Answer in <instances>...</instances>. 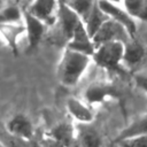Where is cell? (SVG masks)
<instances>
[{"label": "cell", "mask_w": 147, "mask_h": 147, "mask_svg": "<svg viewBox=\"0 0 147 147\" xmlns=\"http://www.w3.org/2000/svg\"><path fill=\"white\" fill-rule=\"evenodd\" d=\"M131 38V34L126 31V29L124 26H122L121 24H118L117 22L108 18L101 26L100 29L94 33V36L92 37L93 44L94 46H99L106 42H110V41H119V42H127Z\"/></svg>", "instance_id": "cell-4"}, {"label": "cell", "mask_w": 147, "mask_h": 147, "mask_svg": "<svg viewBox=\"0 0 147 147\" xmlns=\"http://www.w3.org/2000/svg\"><path fill=\"white\" fill-rule=\"evenodd\" d=\"M144 56H145V48L139 41L131 38L127 42L124 44L123 65H127V67L137 65L141 62Z\"/></svg>", "instance_id": "cell-12"}, {"label": "cell", "mask_w": 147, "mask_h": 147, "mask_svg": "<svg viewBox=\"0 0 147 147\" xmlns=\"http://www.w3.org/2000/svg\"><path fill=\"white\" fill-rule=\"evenodd\" d=\"M122 6L136 21L147 22V0H122Z\"/></svg>", "instance_id": "cell-16"}, {"label": "cell", "mask_w": 147, "mask_h": 147, "mask_svg": "<svg viewBox=\"0 0 147 147\" xmlns=\"http://www.w3.org/2000/svg\"><path fill=\"white\" fill-rule=\"evenodd\" d=\"M0 34L11 48L14 54H17L20 38L25 34L24 24L23 22L15 24H0Z\"/></svg>", "instance_id": "cell-10"}, {"label": "cell", "mask_w": 147, "mask_h": 147, "mask_svg": "<svg viewBox=\"0 0 147 147\" xmlns=\"http://www.w3.org/2000/svg\"><path fill=\"white\" fill-rule=\"evenodd\" d=\"M92 56L64 48L57 65V77L62 85L71 87L77 85L88 69Z\"/></svg>", "instance_id": "cell-1"}, {"label": "cell", "mask_w": 147, "mask_h": 147, "mask_svg": "<svg viewBox=\"0 0 147 147\" xmlns=\"http://www.w3.org/2000/svg\"><path fill=\"white\" fill-rule=\"evenodd\" d=\"M109 17L100 9L99 3H98V6L92 10V13L88 15V17L83 22L84 25H85V28H86V30H87V32H88V34L91 36V38L94 36V33L100 29V26Z\"/></svg>", "instance_id": "cell-17"}, {"label": "cell", "mask_w": 147, "mask_h": 147, "mask_svg": "<svg viewBox=\"0 0 147 147\" xmlns=\"http://www.w3.org/2000/svg\"><path fill=\"white\" fill-rule=\"evenodd\" d=\"M0 147H5V146H3V145H2L1 142H0Z\"/></svg>", "instance_id": "cell-27"}, {"label": "cell", "mask_w": 147, "mask_h": 147, "mask_svg": "<svg viewBox=\"0 0 147 147\" xmlns=\"http://www.w3.org/2000/svg\"><path fill=\"white\" fill-rule=\"evenodd\" d=\"M23 22V9L17 5L0 8V24H15Z\"/></svg>", "instance_id": "cell-19"}, {"label": "cell", "mask_w": 147, "mask_h": 147, "mask_svg": "<svg viewBox=\"0 0 147 147\" xmlns=\"http://www.w3.org/2000/svg\"><path fill=\"white\" fill-rule=\"evenodd\" d=\"M80 22H83L82 18L72 9L60 1L56 21L51 26L52 29L48 37L51 38L53 44L63 46L65 48L67 44L72 37L75 29L79 25Z\"/></svg>", "instance_id": "cell-2"}, {"label": "cell", "mask_w": 147, "mask_h": 147, "mask_svg": "<svg viewBox=\"0 0 147 147\" xmlns=\"http://www.w3.org/2000/svg\"><path fill=\"white\" fill-rule=\"evenodd\" d=\"M67 107H68L69 113L77 121H79L82 123H88L93 118V115H92V111L90 110V108L87 106H85L78 99H75V98L69 99L68 103H67Z\"/></svg>", "instance_id": "cell-15"}, {"label": "cell", "mask_w": 147, "mask_h": 147, "mask_svg": "<svg viewBox=\"0 0 147 147\" xmlns=\"http://www.w3.org/2000/svg\"><path fill=\"white\" fill-rule=\"evenodd\" d=\"M118 147H147V136L123 139L116 142Z\"/></svg>", "instance_id": "cell-21"}, {"label": "cell", "mask_w": 147, "mask_h": 147, "mask_svg": "<svg viewBox=\"0 0 147 147\" xmlns=\"http://www.w3.org/2000/svg\"><path fill=\"white\" fill-rule=\"evenodd\" d=\"M78 147H101L99 133L90 126H83L78 133Z\"/></svg>", "instance_id": "cell-18"}, {"label": "cell", "mask_w": 147, "mask_h": 147, "mask_svg": "<svg viewBox=\"0 0 147 147\" xmlns=\"http://www.w3.org/2000/svg\"><path fill=\"white\" fill-rule=\"evenodd\" d=\"M23 24L25 28L28 46H29V49L31 51L36 48L41 41V39L46 36L48 26L45 23H42L40 20L32 16L25 9H23Z\"/></svg>", "instance_id": "cell-7"}, {"label": "cell", "mask_w": 147, "mask_h": 147, "mask_svg": "<svg viewBox=\"0 0 147 147\" xmlns=\"http://www.w3.org/2000/svg\"><path fill=\"white\" fill-rule=\"evenodd\" d=\"M70 9H72L84 22L92 10L98 6L99 0H60Z\"/></svg>", "instance_id": "cell-14"}, {"label": "cell", "mask_w": 147, "mask_h": 147, "mask_svg": "<svg viewBox=\"0 0 147 147\" xmlns=\"http://www.w3.org/2000/svg\"><path fill=\"white\" fill-rule=\"evenodd\" d=\"M99 7L100 9L113 21L117 22L122 26L126 29V31L133 37L137 32V21L123 8L121 5H114L109 3L102 0H99Z\"/></svg>", "instance_id": "cell-6"}, {"label": "cell", "mask_w": 147, "mask_h": 147, "mask_svg": "<svg viewBox=\"0 0 147 147\" xmlns=\"http://www.w3.org/2000/svg\"><path fill=\"white\" fill-rule=\"evenodd\" d=\"M136 83L147 94V75H138V76H136Z\"/></svg>", "instance_id": "cell-23"}, {"label": "cell", "mask_w": 147, "mask_h": 147, "mask_svg": "<svg viewBox=\"0 0 147 147\" xmlns=\"http://www.w3.org/2000/svg\"><path fill=\"white\" fill-rule=\"evenodd\" d=\"M8 147H39V146L36 142L30 141L29 139H21L13 137L8 142Z\"/></svg>", "instance_id": "cell-22"}, {"label": "cell", "mask_w": 147, "mask_h": 147, "mask_svg": "<svg viewBox=\"0 0 147 147\" xmlns=\"http://www.w3.org/2000/svg\"><path fill=\"white\" fill-rule=\"evenodd\" d=\"M116 93L115 87L107 82H94L85 90V99L90 103H96L103 101L106 98Z\"/></svg>", "instance_id": "cell-9"}, {"label": "cell", "mask_w": 147, "mask_h": 147, "mask_svg": "<svg viewBox=\"0 0 147 147\" xmlns=\"http://www.w3.org/2000/svg\"><path fill=\"white\" fill-rule=\"evenodd\" d=\"M102 1H106V2H109V3H114V5H121L122 6V0H102Z\"/></svg>", "instance_id": "cell-25"}, {"label": "cell", "mask_w": 147, "mask_h": 147, "mask_svg": "<svg viewBox=\"0 0 147 147\" xmlns=\"http://www.w3.org/2000/svg\"><path fill=\"white\" fill-rule=\"evenodd\" d=\"M49 147H65L64 145H62L61 142H59V141H55V140H53L51 144H49Z\"/></svg>", "instance_id": "cell-24"}, {"label": "cell", "mask_w": 147, "mask_h": 147, "mask_svg": "<svg viewBox=\"0 0 147 147\" xmlns=\"http://www.w3.org/2000/svg\"><path fill=\"white\" fill-rule=\"evenodd\" d=\"M52 136L55 141L61 142L65 147L70 146L74 139V127L69 123H60L52 130Z\"/></svg>", "instance_id": "cell-20"}, {"label": "cell", "mask_w": 147, "mask_h": 147, "mask_svg": "<svg viewBox=\"0 0 147 147\" xmlns=\"http://www.w3.org/2000/svg\"><path fill=\"white\" fill-rule=\"evenodd\" d=\"M139 136H147V113L141 117L137 118L129 126H126L117 137L116 142L123 139L139 137Z\"/></svg>", "instance_id": "cell-13"}, {"label": "cell", "mask_w": 147, "mask_h": 147, "mask_svg": "<svg viewBox=\"0 0 147 147\" xmlns=\"http://www.w3.org/2000/svg\"><path fill=\"white\" fill-rule=\"evenodd\" d=\"M71 51L75 52H79L86 55L92 56L94 51H95V46L93 44V40L91 38V36L88 34L85 25L83 22L79 23V25L75 29L71 39L69 40V42L67 44V47Z\"/></svg>", "instance_id": "cell-8"}, {"label": "cell", "mask_w": 147, "mask_h": 147, "mask_svg": "<svg viewBox=\"0 0 147 147\" xmlns=\"http://www.w3.org/2000/svg\"><path fill=\"white\" fill-rule=\"evenodd\" d=\"M32 1H33V0H24V2L26 3V7H28V6H29V5H30Z\"/></svg>", "instance_id": "cell-26"}, {"label": "cell", "mask_w": 147, "mask_h": 147, "mask_svg": "<svg viewBox=\"0 0 147 147\" xmlns=\"http://www.w3.org/2000/svg\"><path fill=\"white\" fill-rule=\"evenodd\" d=\"M60 0H33L25 10L51 28L57 16Z\"/></svg>", "instance_id": "cell-5"}, {"label": "cell", "mask_w": 147, "mask_h": 147, "mask_svg": "<svg viewBox=\"0 0 147 147\" xmlns=\"http://www.w3.org/2000/svg\"><path fill=\"white\" fill-rule=\"evenodd\" d=\"M8 130L9 132L21 139H30L32 137V124L29 121V118L22 114L15 115L8 123Z\"/></svg>", "instance_id": "cell-11"}, {"label": "cell", "mask_w": 147, "mask_h": 147, "mask_svg": "<svg viewBox=\"0 0 147 147\" xmlns=\"http://www.w3.org/2000/svg\"><path fill=\"white\" fill-rule=\"evenodd\" d=\"M123 53L124 44L119 41H110L95 47L92 55V62L99 67L115 72H123Z\"/></svg>", "instance_id": "cell-3"}]
</instances>
